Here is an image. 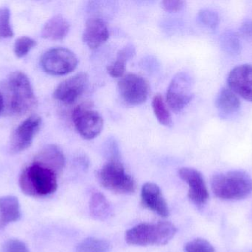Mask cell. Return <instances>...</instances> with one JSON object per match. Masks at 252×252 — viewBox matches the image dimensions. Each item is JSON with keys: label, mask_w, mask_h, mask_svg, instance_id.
Segmentation results:
<instances>
[{"label": "cell", "mask_w": 252, "mask_h": 252, "mask_svg": "<svg viewBox=\"0 0 252 252\" xmlns=\"http://www.w3.org/2000/svg\"><path fill=\"white\" fill-rule=\"evenodd\" d=\"M4 110L13 116H22L33 110L38 104L28 77L21 71L10 74L4 83Z\"/></svg>", "instance_id": "6da1fadb"}, {"label": "cell", "mask_w": 252, "mask_h": 252, "mask_svg": "<svg viewBox=\"0 0 252 252\" xmlns=\"http://www.w3.org/2000/svg\"><path fill=\"white\" fill-rule=\"evenodd\" d=\"M57 177L50 169L32 162L22 170L19 184L22 192L28 196H49L57 190Z\"/></svg>", "instance_id": "7a4b0ae2"}, {"label": "cell", "mask_w": 252, "mask_h": 252, "mask_svg": "<svg viewBox=\"0 0 252 252\" xmlns=\"http://www.w3.org/2000/svg\"><path fill=\"white\" fill-rule=\"evenodd\" d=\"M212 190L222 200L234 201L247 198L252 192V179L245 172L233 170L213 176Z\"/></svg>", "instance_id": "3957f363"}, {"label": "cell", "mask_w": 252, "mask_h": 252, "mask_svg": "<svg viewBox=\"0 0 252 252\" xmlns=\"http://www.w3.org/2000/svg\"><path fill=\"white\" fill-rule=\"evenodd\" d=\"M177 232L170 222L140 223L126 232V241L133 246H163L168 244Z\"/></svg>", "instance_id": "277c9868"}, {"label": "cell", "mask_w": 252, "mask_h": 252, "mask_svg": "<svg viewBox=\"0 0 252 252\" xmlns=\"http://www.w3.org/2000/svg\"><path fill=\"white\" fill-rule=\"evenodd\" d=\"M100 184L108 190L118 194H132L136 191L134 179L126 173L123 164L117 158L110 159L100 170Z\"/></svg>", "instance_id": "5b68a950"}, {"label": "cell", "mask_w": 252, "mask_h": 252, "mask_svg": "<svg viewBox=\"0 0 252 252\" xmlns=\"http://www.w3.org/2000/svg\"><path fill=\"white\" fill-rule=\"evenodd\" d=\"M78 60L73 52L64 47L47 50L41 58L42 69L52 75H65L75 71Z\"/></svg>", "instance_id": "8992f818"}, {"label": "cell", "mask_w": 252, "mask_h": 252, "mask_svg": "<svg viewBox=\"0 0 252 252\" xmlns=\"http://www.w3.org/2000/svg\"><path fill=\"white\" fill-rule=\"evenodd\" d=\"M192 87V77L186 72H179L175 75L167 88V106L175 112L182 111L193 98Z\"/></svg>", "instance_id": "52a82bcc"}, {"label": "cell", "mask_w": 252, "mask_h": 252, "mask_svg": "<svg viewBox=\"0 0 252 252\" xmlns=\"http://www.w3.org/2000/svg\"><path fill=\"white\" fill-rule=\"evenodd\" d=\"M72 121L78 133L88 140L98 136L103 129L101 115L87 105H80L74 109Z\"/></svg>", "instance_id": "ba28073f"}, {"label": "cell", "mask_w": 252, "mask_h": 252, "mask_svg": "<svg viewBox=\"0 0 252 252\" xmlns=\"http://www.w3.org/2000/svg\"><path fill=\"white\" fill-rule=\"evenodd\" d=\"M41 124V117L33 115L19 124L10 136L9 144L10 152L18 154L28 149L39 131Z\"/></svg>", "instance_id": "9c48e42d"}, {"label": "cell", "mask_w": 252, "mask_h": 252, "mask_svg": "<svg viewBox=\"0 0 252 252\" xmlns=\"http://www.w3.org/2000/svg\"><path fill=\"white\" fill-rule=\"evenodd\" d=\"M118 90L123 100L130 105H139L147 100L149 85L145 78L136 74L124 75L118 83Z\"/></svg>", "instance_id": "30bf717a"}, {"label": "cell", "mask_w": 252, "mask_h": 252, "mask_svg": "<svg viewBox=\"0 0 252 252\" xmlns=\"http://www.w3.org/2000/svg\"><path fill=\"white\" fill-rule=\"evenodd\" d=\"M179 176L189 186V199L199 207L206 204L209 192L202 174L195 169L183 167L179 170Z\"/></svg>", "instance_id": "8fae6325"}, {"label": "cell", "mask_w": 252, "mask_h": 252, "mask_svg": "<svg viewBox=\"0 0 252 252\" xmlns=\"http://www.w3.org/2000/svg\"><path fill=\"white\" fill-rule=\"evenodd\" d=\"M87 84L88 75L84 72L77 74L60 83L53 93V97L63 103H73L85 91Z\"/></svg>", "instance_id": "7c38bea8"}, {"label": "cell", "mask_w": 252, "mask_h": 252, "mask_svg": "<svg viewBox=\"0 0 252 252\" xmlns=\"http://www.w3.org/2000/svg\"><path fill=\"white\" fill-rule=\"evenodd\" d=\"M228 86L237 96L252 102V65H241L229 72Z\"/></svg>", "instance_id": "4fadbf2b"}, {"label": "cell", "mask_w": 252, "mask_h": 252, "mask_svg": "<svg viewBox=\"0 0 252 252\" xmlns=\"http://www.w3.org/2000/svg\"><path fill=\"white\" fill-rule=\"evenodd\" d=\"M141 201L145 208L158 214L162 217L170 215L168 206L161 193V189L155 183H147L141 191Z\"/></svg>", "instance_id": "5bb4252c"}, {"label": "cell", "mask_w": 252, "mask_h": 252, "mask_svg": "<svg viewBox=\"0 0 252 252\" xmlns=\"http://www.w3.org/2000/svg\"><path fill=\"white\" fill-rule=\"evenodd\" d=\"M109 38V31L106 22L100 18H90L86 22L83 40L90 49H97Z\"/></svg>", "instance_id": "9a60e30c"}, {"label": "cell", "mask_w": 252, "mask_h": 252, "mask_svg": "<svg viewBox=\"0 0 252 252\" xmlns=\"http://www.w3.org/2000/svg\"><path fill=\"white\" fill-rule=\"evenodd\" d=\"M33 162L50 169L59 176L64 169L66 160L63 152L57 146L49 144L37 153Z\"/></svg>", "instance_id": "2e32d148"}, {"label": "cell", "mask_w": 252, "mask_h": 252, "mask_svg": "<svg viewBox=\"0 0 252 252\" xmlns=\"http://www.w3.org/2000/svg\"><path fill=\"white\" fill-rule=\"evenodd\" d=\"M70 30V24L62 15L50 18L41 30L42 38L51 41H61L66 38Z\"/></svg>", "instance_id": "e0dca14e"}, {"label": "cell", "mask_w": 252, "mask_h": 252, "mask_svg": "<svg viewBox=\"0 0 252 252\" xmlns=\"http://www.w3.org/2000/svg\"><path fill=\"white\" fill-rule=\"evenodd\" d=\"M216 106L221 118H227L238 112L241 102L238 96L229 88H223L216 100Z\"/></svg>", "instance_id": "ac0fdd59"}, {"label": "cell", "mask_w": 252, "mask_h": 252, "mask_svg": "<svg viewBox=\"0 0 252 252\" xmlns=\"http://www.w3.org/2000/svg\"><path fill=\"white\" fill-rule=\"evenodd\" d=\"M21 217L20 204L16 197H0V227H5L18 221Z\"/></svg>", "instance_id": "d6986e66"}, {"label": "cell", "mask_w": 252, "mask_h": 252, "mask_svg": "<svg viewBox=\"0 0 252 252\" xmlns=\"http://www.w3.org/2000/svg\"><path fill=\"white\" fill-rule=\"evenodd\" d=\"M90 216L99 221H105L112 217L113 209L106 197L100 192L92 194L90 201Z\"/></svg>", "instance_id": "ffe728a7"}, {"label": "cell", "mask_w": 252, "mask_h": 252, "mask_svg": "<svg viewBox=\"0 0 252 252\" xmlns=\"http://www.w3.org/2000/svg\"><path fill=\"white\" fill-rule=\"evenodd\" d=\"M135 54V48L132 45H127L120 50L116 60L109 65L107 72L113 78H122L126 71V63Z\"/></svg>", "instance_id": "44dd1931"}, {"label": "cell", "mask_w": 252, "mask_h": 252, "mask_svg": "<svg viewBox=\"0 0 252 252\" xmlns=\"http://www.w3.org/2000/svg\"><path fill=\"white\" fill-rule=\"evenodd\" d=\"M152 108L156 118L158 122L165 127H170L173 124L171 115L169 112L167 104L161 94L154 96L152 100Z\"/></svg>", "instance_id": "7402d4cb"}, {"label": "cell", "mask_w": 252, "mask_h": 252, "mask_svg": "<svg viewBox=\"0 0 252 252\" xmlns=\"http://www.w3.org/2000/svg\"><path fill=\"white\" fill-rule=\"evenodd\" d=\"M110 244L106 240L88 238L77 246L76 252H109Z\"/></svg>", "instance_id": "603a6c76"}, {"label": "cell", "mask_w": 252, "mask_h": 252, "mask_svg": "<svg viewBox=\"0 0 252 252\" xmlns=\"http://www.w3.org/2000/svg\"><path fill=\"white\" fill-rule=\"evenodd\" d=\"M220 45L225 52L230 55H238L241 51L239 37L232 31H227L222 34Z\"/></svg>", "instance_id": "cb8c5ba5"}, {"label": "cell", "mask_w": 252, "mask_h": 252, "mask_svg": "<svg viewBox=\"0 0 252 252\" xmlns=\"http://www.w3.org/2000/svg\"><path fill=\"white\" fill-rule=\"evenodd\" d=\"M14 35L10 20V10L7 7H0V38H10Z\"/></svg>", "instance_id": "d4e9b609"}, {"label": "cell", "mask_w": 252, "mask_h": 252, "mask_svg": "<svg viewBox=\"0 0 252 252\" xmlns=\"http://www.w3.org/2000/svg\"><path fill=\"white\" fill-rule=\"evenodd\" d=\"M36 41L31 37H19L15 41L13 52L16 57L20 59L28 55V53L36 46Z\"/></svg>", "instance_id": "484cf974"}, {"label": "cell", "mask_w": 252, "mask_h": 252, "mask_svg": "<svg viewBox=\"0 0 252 252\" xmlns=\"http://www.w3.org/2000/svg\"><path fill=\"white\" fill-rule=\"evenodd\" d=\"M185 252H216L214 247L207 240L196 238L187 243Z\"/></svg>", "instance_id": "4316f807"}, {"label": "cell", "mask_w": 252, "mask_h": 252, "mask_svg": "<svg viewBox=\"0 0 252 252\" xmlns=\"http://www.w3.org/2000/svg\"><path fill=\"white\" fill-rule=\"evenodd\" d=\"M198 19L203 25L211 29H216L219 25V14L214 10L210 9L201 10L198 14Z\"/></svg>", "instance_id": "83f0119b"}, {"label": "cell", "mask_w": 252, "mask_h": 252, "mask_svg": "<svg viewBox=\"0 0 252 252\" xmlns=\"http://www.w3.org/2000/svg\"><path fill=\"white\" fill-rule=\"evenodd\" d=\"M1 252H30V250L23 241L10 239L3 244Z\"/></svg>", "instance_id": "f1b7e54d"}, {"label": "cell", "mask_w": 252, "mask_h": 252, "mask_svg": "<svg viewBox=\"0 0 252 252\" xmlns=\"http://www.w3.org/2000/svg\"><path fill=\"white\" fill-rule=\"evenodd\" d=\"M163 7L167 11L176 12L182 10L185 5V1H175V0H167V1H162Z\"/></svg>", "instance_id": "f546056e"}, {"label": "cell", "mask_w": 252, "mask_h": 252, "mask_svg": "<svg viewBox=\"0 0 252 252\" xmlns=\"http://www.w3.org/2000/svg\"><path fill=\"white\" fill-rule=\"evenodd\" d=\"M239 33L243 37L252 40V20H248L242 23L239 28Z\"/></svg>", "instance_id": "4dcf8cb0"}, {"label": "cell", "mask_w": 252, "mask_h": 252, "mask_svg": "<svg viewBox=\"0 0 252 252\" xmlns=\"http://www.w3.org/2000/svg\"><path fill=\"white\" fill-rule=\"evenodd\" d=\"M4 99H3L2 94H1V92H0V115L4 112Z\"/></svg>", "instance_id": "1f68e13d"}, {"label": "cell", "mask_w": 252, "mask_h": 252, "mask_svg": "<svg viewBox=\"0 0 252 252\" xmlns=\"http://www.w3.org/2000/svg\"></svg>", "instance_id": "d6a6232c"}]
</instances>
